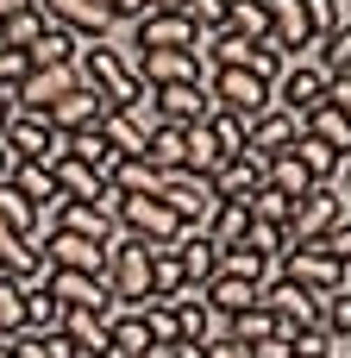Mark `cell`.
Segmentation results:
<instances>
[{"label":"cell","instance_id":"4dcf8cb0","mask_svg":"<svg viewBox=\"0 0 351 358\" xmlns=\"http://www.w3.org/2000/svg\"><path fill=\"white\" fill-rule=\"evenodd\" d=\"M176 296H188L182 264H176V245H151V302H176Z\"/></svg>","mask_w":351,"mask_h":358},{"label":"cell","instance_id":"277c9868","mask_svg":"<svg viewBox=\"0 0 351 358\" xmlns=\"http://www.w3.org/2000/svg\"><path fill=\"white\" fill-rule=\"evenodd\" d=\"M345 189L339 182H314L295 195V214H289V245H320L339 220H345Z\"/></svg>","mask_w":351,"mask_h":358},{"label":"cell","instance_id":"1f68e13d","mask_svg":"<svg viewBox=\"0 0 351 358\" xmlns=\"http://www.w3.org/2000/svg\"><path fill=\"white\" fill-rule=\"evenodd\" d=\"M63 327V302L44 289V283H25V334H38V340H50Z\"/></svg>","mask_w":351,"mask_h":358},{"label":"cell","instance_id":"ab89813d","mask_svg":"<svg viewBox=\"0 0 351 358\" xmlns=\"http://www.w3.org/2000/svg\"><path fill=\"white\" fill-rule=\"evenodd\" d=\"M207 126H214V138H220V157H239V151H245V120H239V113L214 107V113H207Z\"/></svg>","mask_w":351,"mask_h":358},{"label":"cell","instance_id":"6f0895ef","mask_svg":"<svg viewBox=\"0 0 351 358\" xmlns=\"http://www.w3.org/2000/svg\"><path fill=\"white\" fill-rule=\"evenodd\" d=\"M345 358H351V352H345Z\"/></svg>","mask_w":351,"mask_h":358},{"label":"cell","instance_id":"52a82bcc","mask_svg":"<svg viewBox=\"0 0 351 358\" xmlns=\"http://www.w3.org/2000/svg\"><path fill=\"white\" fill-rule=\"evenodd\" d=\"M270 271H276V277H289V283H301L308 296H333V289H345V277H351L327 245H289Z\"/></svg>","mask_w":351,"mask_h":358},{"label":"cell","instance_id":"60d3db41","mask_svg":"<svg viewBox=\"0 0 351 358\" xmlns=\"http://www.w3.org/2000/svg\"><path fill=\"white\" fill-rule=\"evenodd\" d=\"M245 252H257L264 264H276V258L289 252V233H283V227H264V220H251V233H245Z\"/></svg>","mask_w":351,"mask_h":358},{"label":"cell","instance_id":"9a60e30c","mask_svg":"<svg viewBox=\"0 0 351 358\" xmlns=\"http://www.w3.org/2000/svg\"><path fill=\"white\" fill-rule=\"evenodd\" d=\"M69 88H82L75 82V63H63V69H25V82L13 88V107L19 113H50Z\"/></svg>","mask_w":351,"mask_h":358},{"label":"cell","instance_id":"4316f807","mask_svg":"<svg viewBox=\"0 0 351 358\" xmlns=\"http://www.w3.org/2000/svg\"><path fill=\"white\" fill-rule=\"evenodd\" d=\"M289 157L301 164V176H308V182H339V170H345V157H339V151H327V145H320V138H308V132L289 145Z\"/></svg>","mask_w":351,"mask_h":358},{"label":"cell","instance_id":"816d5d0a","mask_svg":"<svg viewBox=\"0 0 351 358\" xmlns=\"http://www.w3.org/2000/svg\"><path fill=\"white\" fill-rule=\"evenodd\" d=\"M6 176H13V151L0 145V182H6Z\"/></svg>","mask_w":351,"mask_h":358},{"label":"cell","instance_id":"db71d44e","mask_svg":"<svg viewBox=\"0 0 351 358\" xmlns=\"http://www.w3.org/2000/svg\"><path fill=\"white\" fill-rule=\"evenodd\" d=\"M339 6H345V19H351V0H339Z\"/></svg>","mask_w":351,"mask_h":358},{"label":"cell","instance_id":"3957f363","mask_svg":"<svg viewBox=\"0 0 351 358\" xmlns=\"http://www.w3.org/2000/svg\"><path fill=\"white\" fill-rule=\"evenodd\" d=\"M100 283H107V296L113 302H151V245H138V239H113L107 245V264H100Z\"/></svg>","mask_w":351,"mask_h":358},{"label":"cell","instance_id":"d590c367","mask_svg":"<svg viewBox=\"0 0 351 358\" xmlns=\"http://www.w3.org/2000/svg\"><path fill=\"white\" fill-rule=\"evenodd\" d=\"M245 208H251V220H264V227H283V233H289V214H295V201H289L283 189H270V182H264V189H257Z\"/></svg>","mask_w":351,"mask_h":358},{"label":"cell","instance_id":"f5cc1de1","mask_svg":"<svg viewBox=\"0 0 351 358\" xmlns=\"http://www.w3.org/2000/svg\"><path fill=\"white\" fill-rule=\"evenodd\" d=\"M339 176H345V182H351V157H345V170H339Z\"/></svg>","mask_w":351,"mask_h":358},{"label":"cell","instance_id":"d4e9b609","mask_svg":"<svg viewBox=\"0 0 351 358\" xmlns=\"http://www.w3.org/2000/svg\"><path fill=\"white\" fill-rule=\"evenodd\" d=\"M170 315H176V340H188V346H214V340H220V321H214V308H207L195 289L176 296Z\"/></svg>","mask_w":351,"mask_h":358},{"label":"cell","instance_id":"ee69618b","mask_svg":"<svg viewBox=\"0 0 351 358\" xmlns=\"http://www.w3.org/2000/svg\"><path fill=\"white\" fill-rule=\"evenodd\" d=\"M100 13H107V25H138L151 13V0H100Z\"/></svg>","mask_w":351,"mask_h":358},{"label":"cell","instance_id":"8d00e7d4","mask_svg":"<svg viewBox=\"0 0 351 358\" xmlns=\"http://www.w3.org/2000/svg\"><path fill=\"white\" fill-rule=\"evenodd\" d=\"M25 334V283L19 277H0V340Z\"/></svg>","mask_w":351,"mask_h":358},{"label":"cell","instance_id":"f907efd6","mask_svg":"<svg viewBox=\"0 0 351 358\" xmlns=\"http://www.w3.org/2000/svg\"><path fill=\"white\" fill-rule=\"evenodd\" d=\"M151 13H182V0H151Z\"/></svg>","mask_w":351,"mask_h":358},{"label":"cell","instance_id":"7402d4cb","mask_svg":"<svg viewBox=\"0 0 351 358\" xmlns=\"http://www.w3.org/2000/svg\"><path fill=\"white\" fill-rule=\"evenodd\" d=\"M50 182H57L63 201H113V182H107L100 170H88L82 157H63V164L50 170Z\"/></svg>","mask_w":351,"mask_h":358},{"label":"cell","instance_id":"ba28073f","mask_svg":"<svg viewBox=\"0 0 351 358\" xmlns=\"http://www.w3.org/2000/svg\"><path fill=\"white\" fill-rule=\"evenodd\" d=\"M207 101L226 107V113H239L245 126H251L264 107H276V101H270V82L251 76V69H207Z\"/></svg>","mask_w":351,"mask_h":358},{"label":"cell","instance_id":"7dc6e473","mask_svg":"<svg viewBox=\"0 0 351 358\" xmlns=\"http://www.w3.org/2000/svg\"><path fill=\"white\" fill-rule=\"evenodd\" d=\"M327 107H339L351 120V76H327Z\"/></svg>","mask_w":351,"mask_h":358},{"label":"cell","instance_id":"2e32d148","mask_svg":"<svg viewBox=\"0 0 351 358\" xmlns=\"http://www.w3.org/2000/svg\"><path fill=\"white\" fill-rule=\"evenodd\" d=\"M295 138H301V120H295L289 107H264V113L245 126V151H251V157H264V164H270V157H283Z\"/></svg>","mask_w":351,"mask_h":358},{"label":"cell","instance_id":"e0dca14e","mask_svg":"<svg viewBox=\"0 0 351 358\" xmlns=\"http://www.w3.org/2000/svg\"><path fill=\"white\" fill-rule=\"evenodd\" d=\"M151 107H157V120H163V126H201V120L214 113V101H207V82L151 88Z\"/></svg>","mask_w":351,"mask_h":358},{"label":"cell","instance_id":"c3c4849f","mask_svg":"<svg viewBox=\"0 0 351 358\" xmlns=\"http://www.w3.org/2000/svg\"><path fill=\"white\" fill-rule=\"evenodd\" d=\"M245 358H289V340H283V334H270L264 346H251V352H245Z\"/></svg>","mask_w":351,"mask_h":358},{"label":"cell","instance_id":"681fc988","mask_svg":"<svg viewBox=\"0 0 351 358\" xmlns=\"http://www.w3.org/2000/svg\"><path fill=\"white\" fill-rule=\"evenodd\" d=\"M19 107H13V88H0V132H6V120H13Z\"/></svg>","mask_w":351,"mask_h":358},{"label":"cell","instance_id":"d6986e66","mask_svg":"<svg viewBox=\"0 0 351 358\" xmlns=\"http://www.w3.org/2000/svg\"><path fill=\"white\" fill-rule=\"evenodd\" d=\"M257 289H264V283H251V277H232V271H214V277H207V283H201L195 296H201V302L214 308V321H232L239 308H251V302H257Z\"/></svg>","mask_w":351,"mask_h":358},{"label":"cell","instance_id":"44dd1931","mask_svg":"<svg viewBox=\"0 0 351 358\" xmlns=\"http://www.w3.org/2000/svg\"><path fill=\"white\" fill-rule=\"evenodd\" d=\"M207 182H214V195H220V201H251V195L264 189V157L239 151V157H226Z\"/></svg>","mask_w":351,"mask_h":358},{"label":"cell","instance_id":"ac0fdd59","mask_svg":"<svg viewBox=\"0 0 351 358\" xmlns=\"http://www.w3.org/2000/svg\"><path fill=\"white\" fill-rule=\"evenodd\" d=\"M44 289L63 302V315H69V308H88V315H107V308H113L107 283H100V277H82V271H44Z\"/></svg>","mask_w":351,"mask_h":358},{"label":"cell","instance_id":"9c48e42d","mask_svg":"<svg viewBox=\"0 0 351 358\" xmlns=\"http://www.w3.org/2000/svg\"><path fill=\"white\" fill-rule=\"evenodd\" d=\"M75 233V239H94V245H113L119 239V227H113V201H50V214H44V233Z\"/></svg>","mask_w":351,"mask_h":358},{"label":"cell","instance_id":"484cf974","mask_svg":"<svg viewBox=\"0 0 351 358\" xmlns=\"http://www.w3.org/2000/svg\"><path fill=\"white\" fill-rule=\"evenodd\" d=\"M301 132H308V138H320L327 151H339V157H351V120L339 113V107H327V101H320L314 113H301Z\"/></svg>","mask_w":351,"mask_h":358},{"label":"cell","instance_id":"30bf717a","mask_svg":"<svg viewBox=\"0 0 351 358\" xmlns=\"http://www.w3.org/2000/svg\"><path fill=\"white\" fill-rule=\"evenodd\" d=\"M270 101H276V107H289L295 120H301V113H314V107L327 101V69H320V63H308V57H295V63L270 82Z\"/></svg>","mask_w":351,"mask_h":358},{"label":"cell","instance_id":"cb8c5ba5","mask_svg":"<svg viewBox=\"0 0 351 358\" xmlns=\"http://www.w3.org/2000/svg\"><path fill=\"white\" fill-rule=\"evenodd\" d=\"M245 233H251V208H245V201H220V208H214V220L201 227V239H207L220 258H226V252H239V245H245Z\"/></svg>","mask_w":351,"mask_h":358},{"label":"cell","instance_id":"7a4b0ae2","mask_svg":"<svg viewBox=\"0 0 351 358\" xmlns=\"http://www.w3.org/2000/svg\"><path fill=\"white\" fill-rule=\"evenodd\" d=\"M0 145L13 151V164H38V170H57V164L69 157V138H63L44 113H13L6 132H0Z\"/></svg>","mask_w":351,"mask_h":358},{"label":"cell","instance_id":"ffe728a7","mask_svg":"<svg viewBox=\"0 0 351 358\" xmlns=\"http://www.w3.org/2000/svg\"><path fill=\"white\" fill-rule=\"evenodd\" d=\"M264 19H270V38L283 44V57H289V63H295L301 50H314V31H308L301 0H264Z\"/></svg>","mask_w":351,"mask_h":358},{"label":"cell","instance_id":"e575fe53","mask_svg":"<svg viewBox=\"0 0 351 358\" xmlns=\"http://www.w3.org/2000/svg\"><path fill=\"white\" fill-rule=\"evenodd\" d=\"M38 31H44V13H38V6H19V13L0 19V50H31Z\"/></svg>","mask_w":351,"mask_h":358},{"label":"cell","instance_id":"f1b7e54d","mask_svg":"<svg viewBox=\"0 0 351 358\" xmlns=\"http://www.w3.org/2000/svg\"><path fill=\"white\" fill-rule=\"evenodd\" d=\"M75 50H82V44H75L69 31H57V25H44V31L31 38V50H25V63H31V69H63V63H75Z\"/></svg>","mask_w":351,"mask_h":358},{"label":"cell","instance_id":"83f0119b","mask_svg":"<svg viewBox=\"0 0 351 358\" xmlns=\"http://www.w3.org/2000/svg\"><path fill=\"white\" fill-rule=\"evenodd\" d=\"M176 264H182V283H188V289H201V283L220 271V252H214L201 233H182V239H176Z\"/></svg>","mask_w":351,"mask_h":358},{"label":"cell","instance_id":"4fadbf2b","mask_svg":"<svg viewBox=\"0 0 351 358\" xmlns=\"http://www.w3.org/2000/svg\"><path fill=\"white\" fill-rule=\"evenodd\" d=\"M132 50H201V31L188 25V13H144L132 25Z\"/></svg>","mask_w":351,"mask_h":358},{"label":"cell","instance_id":"7c38bea8","mask_svg":"<svg viewBox=\"0 0 351 358\" xmlns=\"http://www.w3.org/2000/svg\"><path fill=\"white\" fill-rule=\"evenodd\" d=\"M38 13H44V25H57V31H69L75 44H100L113 25H107V13H100V0H31Z\"/></svg>","mask_w":351,"mask_h":358},{"label":"cell","instance_id":"bcb514c9","mask_svg":"<svg viewBox=\"0 0 351 358\" xmlns=\"http://www.w3.org/2000/svg\"><path fill=\"white\" fill-rule=\"evenodd\" d=\"M320 245H327V252H333V258H339V264L351 271V214L339 220V227H333V233H327V239H320Z\"/></svg>","mask_w":351,"mask_h":358},{"label":"cell","instance_id":"f546056e","mask_svg":"<svg viewBox=\"0 0 351 358\" xmlns=\"http://www.w3.org/2000/svg\"><path fill=\"white\" fill-rule=\"evenodd\" d=\"M31 208H38V227H44V214H50V201H57V182H50V170H38V164H13V176H6ZM44 239V233H38Z\"/></svg>","mask_w":351,"mask_h":358},{"label":"cell","instance_id":"8992f818","mask_svg":"<svg viewBox=\"0 0 351 358\" xmlns=\"http://www.w3.org/2000/svg\"><path fill=\"white\" fill-rule=\"evenodd\" d=\"M257 308L276 321V334L283 340H295V334H308V327H320V296H308L301 283H289V277H264V289H257Z\"/></svg>","mask_w":351,"mask_h":358},{"label":"cell","instance_id":"9f6ffc18","mask_svg":"<svg viewBox=\"0 0 351 358\" xmlns=\"http://www.w3.org/2000/svg\"><path fill=\"white\" fill-rule=\"evenodd\" d=\"M345 289H351V277H345Z\"/></svg>","mask_w":351,"mask_h":358},{"label":"cell","instance_id":"7bdbcfd3","mask_svg":"<svg viewBox=\"0 0 351 358\" xmlns=\"http://www.w3.org/2000/svg\"><path fill=\"white\" fill-rule=\"evenodd\" d=\"M301 13H308V31H314V38H327V31L345 25V6H339V0H301Z\"/></svg>","mask_w":351,"mask_h":358},{"label":"cell","instance_id":"603a6c76","mask_svg":"<svg viewBox=\"0 0 351 358\" xmlns=\"http://www.w3.org/2000/svg\"><path fill=\"white\" fill-rule=\"evenodd\" d=\"M138 157H144L151 170H163V176L182 170V164H188V126H163V120H157V126L144 132V151H138Z\"/></svg>","mask_w":351,"mask_h":358},{"label":"cell","instance_id":"d6a6232c","mask_svg":"<svg viewBox=\"0 0 351 358\" xmlns=\"http://www.w3.org/2000/svg\"><path fill=\"white\" fill-rule=\"evenodd\" d=\"M57 334H63V340H69V346H75L82 358H94L100 346H107V327H100V315H88V308H69Z\"/></svg>","mask_w":351,"mask_h":358},{"label":"cell","instance_id":"8fae6325","mask_svg":"<svg viewBox=\"0 0 351 358\" xmlns=\"http://www.w3.org/2000/svg\"><path fill=\"white\" fill-rule=\"evenodd\" d=\"M38 264L44 271H82V277H100V264H107V245H94V239H75V233H44L38 239Z\"/></svg>","mask_w":351,"mask_h":358},{"label":"cell","instance_id":"b9f144b4","mask_svg":"<svg viewBox=\"0 0 351 358\" xmlns=\"http://www.w3.org/2000/svg\"><path fill=\"white\" fill-rule=\"evenodd\" d=\"M226 6H232V0H182V13H188V25H195L201 38L226 25Z\"/></svg>","mask_w":351,"mask_h":358},{"label":"cell","instance_id":"f35d334b","mask_svg":"<svg viewBox=\"0 0 351 358\" xmlns=\"http://www.w3.org/2000/svg\"><path fill=\"white\" fill-rule=\"evenodd\" d=\"M320 327H327L333 340H351V289H333V296H320Z\"/></svg>","mask_w":351,"mask_h":358},{"label":"cell","instance_id":"5b68a950","mask_svg":"<svg viewBox=\"0 0 351 358\" xmlns=\"http://www.w3.org/2000/svg\"><path fill=\"white\" fill-rule=\"evenodd\" d=\"M170 214H176V227L182 233H201L207 220H214V208H220V195H214V182L207 176H188V170H170V176H157V189H151Z\"/></svg>","mask_w":351,"mask_h":358},{"label":"cell","instance_id":"5bb4252c","mask_svg":"<svg viewBox=\"0 0 351 358\" xmlns=\"http://www.w3.org/2000/svg\"><path fill=\"white\" fill-rule=\"evenodd\" d=\"M107 113H113V101H107V94H94V88H69L44 120H50L63 138H82V132H100V120H107Z\"/></svg>","mask_w":351,"mask_h":358},{"label":"cell","instance_id":"6da1fadb","mask_svg":"<svg viewBox=\"0 0 351 358\" xmlns=\"http://www.w3.org/2000/svg\"><path fill=\"white\" fill-rule=\"evenodd\" d=\"M75 82H82V88H94V94H107V101H113V113L151 94V88L132 76V57H126V44H107V38L75 50Z\"/></svg>","mask_w":351,"mask_h":358},{"label":"cell","instance_id":"74e56055","mask_svg":"<svg viewBox=\"0 0 351 358\" xmlns=\"http://www.w3.org/2000/svg\"><path fill=\"white\" fill-rule=\"evenodd\" d=\"M351 340H333L327 327H308V334H295L289 340V358H345Z\"/></svg>","mask_w":351,"mask_h":358},{"label":"cell","instance_id":"11a10c76","mask_svg":"<svg viewBox=\"0 0 351 358\" xmlns=\"http://www.w3.org/2000/svg\"><path fill=\"white\" fill-rule=\"evenodd\" d=\"M0 358H6V340H0Z\"/></svg>","mask_w":351,"mask_h":358},{"label":"cell","instance_id":"836d02e7","mask_svg":"<svg viewBox=\"0 0 351 358\" xmlns=\"http://www.w3.org/2000/svg\"><path fill=\"white\" fill-rule=\"evenodd\" d=\"M308 63H320L327 76H351V19L339 31H327V38H314V57Z\"/></svg>","mask_w":351,"mask_h":358},{"label":"cell","instance_id":"f6af8a7d","mask_svg":"<svg viewBox=\"0 0 351 358\" xmlns=\"http://www.w3.org/2000/svg\"><path fill=\"white\" fill-rule=\"evenodd\" d=\"M25 69H31V63H25V50H0V88H19V82H25Z\"/></svg>","mask_w":351,"mask_h":358}]
</instances>
